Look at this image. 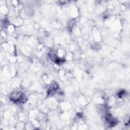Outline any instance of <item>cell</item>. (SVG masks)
Segmentation results:
<instances>
[{
  "mask_svg": "<svg viewBox=\"0 0 130 130\" xmlns=\"http://www.w3.org/2000/svg\"><path fill=\"white\" fill-rule=\"evenodd\" d=\"M24 95L19 92H15L12 94L10 99L12 101L15 103H21L24 100Z\"/></svg>",
  "mask_w": 130,
  "mask_h": 130,
  "instance_id": "cell-1",
  "label": "cell"
},
{
  "mask_svg": "<svg viewBox=\"0 0 130 130\" xmlns=\"http://www.w3.org/2000/svg\"><path fill=\"white\" fill-rule=\"evenodd\" d=\"M105 119H106V122L108 123H109V124L110 125H111V126H114L117 123V121L114 119V118L113 117H112L110 115H107L106 116Z\"/></svg>",
  "mask_w": 130,
  "mask_h": 130,
  "instance_id": "cell-2",
  "label": "cell"
}]
</instances>
